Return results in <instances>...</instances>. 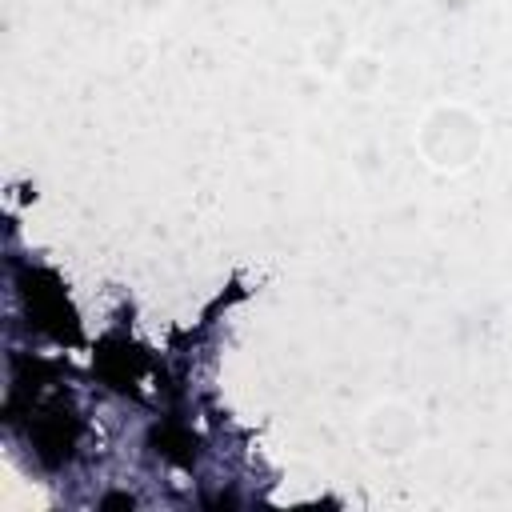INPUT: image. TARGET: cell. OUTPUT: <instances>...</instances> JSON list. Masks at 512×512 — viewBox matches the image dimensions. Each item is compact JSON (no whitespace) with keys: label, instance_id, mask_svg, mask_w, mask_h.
<instances>
[{"label":"cell","instance_id":"obj_2","mask_svg":"<svg viewBox=\"0 0 512 512\" xmlns=\"http://www.w3.org/2000/svg\"><path fill=\"white\" fill-rule=\"evenodd\" d=\"M360 440L376 460H408L424 440V424L404 400H376L360 420Z\"/></svg>","mask_w":512,"mask_h":512},{"label":"cell","instance_id":"obj_5","mask_svg":"<svg viewBox=\"0 0 512 512\" xmlns=\"http://www.w3.org/2000/svg\"><path fill=\"white\" fill-rule=\"evenodd\" d=\"M508 308H512V288H508Z\"/></svg>","mask_w":512,"mask_h":512},{"label":"cell","instance_id":"obj_1","mask_svg":"<svg viewBox=\"0 0 512 512\" xmlns=\"http://www.w3.org/2000/svg\"><path fill=\"white\" fill-rule=\"evenodd\" d=\"M412 144H416L420 160L432 172L460 176V172H468L484 156V148H488V120L476 108L460 104V100H440V104H432L416 120Z\"/></svg>","mask_w":512,"mask_h":512},{"label":"cell","instance_id":"obj_3","mask_svg":"<svg viewBox=\"0 0 512 512\" xmlns=\"http://www.w3.org/2000/svg\"><path fill=\"white\" fill-rule=\"evenodd\" d=\"M384 60L376 56V52H348L344 56V64H340V72H336V80H340V88L348 92V96H376L380 92V84H384Z\"/></svg>","mask_w":512,"mask_h":512},{"label":"cell","instance_id":"obj_4","mask_svg":"<svg viewBox=\"0 0 512 512\" xmlns=\"http://www.w3.org/2000/svg\"><path fill=\"white\" fill-rule=\"evenodd\" d=\"M308 52H312V60H316V68H328V72H340V64H344V56H348L352 48H348V40H344L340 32H320V36H312V44H308Z\"/></svg>","mask_w":512,"mask_h":512}]
</instances>
